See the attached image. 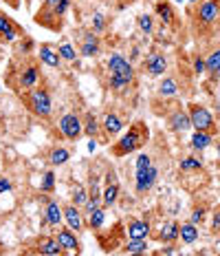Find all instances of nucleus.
I'll use <instances>...</instances> for the list:
<instances>
[{
	"label": "nucleus",
	"mask_w": 220,
	"mask_h": 256,
	"mask_svg": "<svg viewBox=\"0 0 220 256\" xmlns=\"http://www.w3.org/2000/svg\"><path fill=\"white\" fill-rule=\"evenodd\" d=\"M71 0H44L40 7V12L35 14V24L46 26L51 31H60L62 29V20L66 16Z\"/></svg>",
	"instance_id": "f257e3e1"
},
{
	"label": "nucleus",
	"mask_w": 220,
	"mask_h": 256,
	"mask_svg": "<svg viewBox=\"0 0 220 256\" xmlns=\"http://www.w3.org/2000/svg\"><path fill=\"white\" fill-rule=\"evenodd\" d=\"M148 135H150L148 126L143 124V122H135V124L130 126V130H128L119 142H115V146L110 148V152L115 154V157H126V154L139 150V148L148 142Z\"/></svg>",
	"instance_id": "f03ea898"
},
{
	"label": "nucleus",
	"mask_w": 220,
	"mask_h": 256,
	"mask_svg": "<svg viewBox=\"0 0 220 256\" xmlns=\"http://www.w3.org/2000/svg\"><path fill=\"white\" fill-rule=\"evenodd\" d=\"M26 106H29V110L37 117H49L51 115V95L46 88H29V93H26Z\"/></svg>",
	"instance_id": "7ed1b4c3"
},
{
	"label": "nucleus",
	"mask_w": 220,
	"mask_h": 256,
	"mask_svg": "<svg viewBox=\"0 0 220 256\" xmlns=\"http://www.w3.org/2000/svg\"><path fill=\"white\" fill-rule=\"evenodd\" d=\"M220 16V0H201L194 9V20L201 26H209Z\"/></svg>",
	"instance_id": "20e7f679"
},
{
	"label": "nucleus",
	"mask_w": 220,
	"mask_h": 256,
	"mask_svg": "<svg viewBox=\"0 0 220 256\" xmlns=\"http://www.w3.org/2000/svg\"><path fill=\"white\" fill-rule=\"evenodd\" d=\"M190 122H192V126H194L196 130H207V132H212L214 128H216L212 113H209L205 106H201V104H192V106H190Z\"/></svg>",
	"instance_id": "39448f33"
},
{
	"label": "nucleus",
	"mask_w": 220,
	"mask_h": 256,
	"mask_svg": "<svg viewBox=\"0 0 220 256\" xmlns=\"http://www.w3.org/2000/svg\"><path fill=\"white\" fill-rule=\"evenodd\" d=\"M60 130H62V135L66 137V140H71V142H77L79 137H82V132H84V124H82V120H79L75 113H66V115H62L60 117Z\"/></svg>",
	"instance_id": "423d86ee"
},
{
	"label": "nucleus",
	"mask_w": 220,
	"mask_h": 256,
	"mask_svg": "<svg viewBox=\"0 0 220 256\" xmlns=\"http://www.w3.org/2000/svg\"><path fill=\"white\" fill-rule=\"evenodd\" d=\"M157 177H159V168L157 166H150L146 170H137V177H135V184H137V192L143 194L157 184Z\"/></svg>",
	"instance_id": "0eeeda50"
},
{
	"label": "nucleus",
	"mask_w": 220,
	"mask_h": 256,
	"mask_svg": "<svg viewBox=\"0 0 220 256\" xmlns=\"http://www.w3.org/2000/svg\"><path fill=\"white\" fill-rule=\"evenodd\" d=\"M108 71H110V76H135L130 62H128L126 58L121 56V53H112V56H110Z\"/></svg>",
	"instance_id": "6e6552de"
},
{
	"label": "nucleus",
	"mask_w": 220,
	"mask_h": 256,
	"mask_svg": "<svg viewBox=\"0 0 220 256\" xmlns=\"http://www.w3.org/2000/svg\"><path fill=\"white\" fill-rule=\"evenodd\" d=\"M146 68L150 76H163L165 68H168V60H165L163 53L152 51V53H148V58H146Z\"/></svg>",
	"instance_id": "1a4fd4ad"
},
{
	"label": "nucleus",
	"mask_w": 220,
	"mask_h": 256,
	"mask_svg": "<svg viewBox=\"0 0 220 256\" xmlns=\"http://www.w3.org/2000/svg\"><path fill=\"white\" fill-rule=\"evenodd\" d=\"M37 76H40L37 64H29V66H24L22 71H20V78H18V88H22V90L33 88L37 84Z\"/></svg>",
	"instance_id": "9d476101"
},
{
	"label": "nucleus",
	"mask_w": 220,
	"mask_h": 256,
	"mask_svg": "<svg viewBox=\"0 0 220 256\" xmlns=\"http://www.w3.org/2000/svg\"><path fill=\"white\" fill-rule=\"evenodd\" d=\"M37 252L40 254H46V256H57L64 252V248L60 245V241L53 236H42L37 238Z\"/></svg>",
	"instance_id": "9b49d317"
},
{
	"label": "nucleus",
	"mask_w": 220,
	"mask_h": 256,
	"mask_svg": "<svg viewBox=\"0 0 220 256\" xmlns=\"http://www.w3.org/2000/svg\"><path fill=\"white\" fill-rule=\"evenodd\" d=\"M55 238L60 241V245L64 248V252H79V241H77V236H75V232L71 230V228H64V230H60Z\"/></svg>",
	"instance_id": "f8f14e48"
},
{
	"label": "nucleus",
	"mask_w": 220,
	"mask_h": 256,
	"mask_svg": "<svg viewBox=\"0 0 220 256\" xmlns=\"http://www.w3.org/2000/svg\"><path fill=\"white\" fill-rule=\"evenodd\" d=\"M179 234H181V223L170 221V223H163V226H161V232L157 234V238L161 243H174L176 238H179Z\"/></svg>",
	"instance_id": "ddd939ff"
},
{
	"label": "nucleus",
	"mask_w": 220,
	"mask_h": 256,
	"mask_svg": "<svg viewBox=\"0 0 220 256\" xmlns=\"http://www.w3.org/2000/svg\"><path fill=\"white\" fill-rule=\"evenodd\" d=\"M18 36V26L11 22V18L0 14V42H13Z\"/></svg>",
	"instance_id": "4468645a"
},
{
	"label": "nucleus",
	"mask_w": 220,
	"mask_h": 256,
	"mask_svg": "<svg viewBox=\"0 0 220 256\" xmlns=\"http://www.w3.org/2000/svg\"><path fill=\"white\" fill-rule=\"evenodd\" d=\"M170 128L172 130H176V132H183L187 130V128L192 126V122H190V113H183V110H174V113L170 115Z\"/></svg>",
	"instance_id": "2eb2a0df"
},
{
	"label": "nucleus",
	"mask_w": 220,
	"mask_h": 256,
	"mask_svg": "<svg viewBox=\"0 0 220 256\" xmlns=\"http://www.w3.org/2000/svg\"><path fill=\"white\" fill-rule=\"evenodd\" d=\"M82 56L86 58H95V56H99V38L95 36V31L93 34H86L84 36V40H82Z\"/></svg>",
	"instance_id": "dca6fc26"
},
{
	"label": "nucleus",
	"mask_w": 220,
	"mask_h": 256,
	"mask_svg": "<svg viewBox=\"0 0 220 256\" xmlns=\"http://www.w3.org/2000/svg\"><path fill=\"white\" fill-rule=\"evenodd\" d=\"M64 216H66V223H68V228L71 230H82V226H84V221H82V212L77 210V206L71 204L68 208H64Z\"/></svg>",
	"instance_id": "f3484780"
},
{
	"label": "nucleus",
	"mask_w": 220,
	"mask_h": 256,
	"mask_svg": "<svg viewBox=\"0 0 220 256\" xmlns=\"http://www.w3.org/2000/svg\"><path fill=\"white\" fill-rule=\"evenodd\" d=\"M150 234V223L148 221H130L128 223V236L130 238H148Z\"/></svg>",
	"instance_id": "a211bd4d"
},
{
	"label": "nucleus",
	"mask_w": 220,
	"mask_h": 256,
	"mask_svg": "<svg viewBox=\"0 0 220 256\" xmlns=\"http://www.w3.org/2000/svg\"><path fill=\"white\" fill-rule=\"evenodd\" d=\"M40 60L46 64V66H51V68H57L60 66V62H62V58H60V53L57 51H53L51 46H46V44H42L40 46Z\"/></svg>",
	"instance_id": "6ab92c4d"
},
{
	"label": "nucleus",
	"mask_w": 220,
	"mask_h": 256,
	"mask_svg": "<svg viewBox=\"0 0 220 256\" xmlns=\"http://www.w3.org/2000/svg\"><path fill=\"white\" fill-rule=\"evenodd\" d=\"M214 142V135L207 130H196L194 137H192V148L194 150H205V148L209 146V144Z\"/></svg>",
	"instance_id": "aec40b11"
},
{
	"label": "nucleus",
	"mask_w": 220,
	"mask_h": 256,
	"mask_svg": "<svg viewBox=\"0 0 220 256\" xmlns=\"http://www.w3.org/2000/svg\"><path fill=\"white\" fill-rule=\"evenodd\" d=\"M60 221H62V208L57 206V201H49V204H46V223L57 228Z\"/></svg>",
	"instance_id": "412c9836"
},
{
	"label": "nucleus",
	"mask_w": 220,
	"mask_h": 256,
	"mask_svg": "<svg viewBox=\"0 0 220 256\" xmlns=\"http://www.w3.org/2000/svg\"><path fill=\"white\" fill-rule=\"evenodd\" d=\"M117 199H119V184L117 181H112L104 188L101 192V201H104V206H115Z\"/></svg>",
	"instance_id": "4be33fe9"
},
{
	"label": "nucleus",
	"mask_w": 220,
	"mask_h": 256,
	"mask_svg": "<svg viewBox=\"0 0 220 256\" xmlns=\"http://www.w3.org/2000/svg\"><path fill=\"white\" fill-rule=\"evenodd\" d=\"M154 12L161 20H163V24H172V20H174V12H172V4L165 2V0H159L157 4H154Z\"/></svg>",
	"instance_id": "5701e85b"
},
{
	"label": "nucleus",
	"mask_w": 220,
	"mask_h": 256,
	"mask_svg": "<svg viewBox=\"0 0 220 256\" xmlns=\"http://www.w3.org/2000/svg\"><path fill=\"white\" fill-rule=\"evenodd\" d=\"M123 128V122L119 120V115H115V113H108L104 117V130L108 132V135H117Z\"/></svg>",
	"instance_id": "b1692460"
},
{
	"label": "nucleus",
	"mask_w": 220,
	"mask_h": 256,
	"mask_svg": "<svg viewBox=\"0 0 220 256\" xmlns=\"http://www.w3.org/2000/svg\"><path fill=\"white\" fill-rule=\"evenodd\" d=\"M181 238H183V243H196L198 241V228L194 226V223H183V226H181V234H179Z\"/></svg>",
	"instance_id": "393cba45"
},
{
	"label": "nucleus",
	"mask_w": 220,
	"mask_h": 256,
	"mask_svg": "<svg viewBox=\"0 0 220 256\" xmlns=\"http://www.w3.org/2000/svg\"><path fill=\"white\" fill-rule=\"evenodd\" d=\"M104 221H106V214H104V210L97 206V208H93V210L88 212V228L90 230H99L101 226H104Z\"/></svg>",
	"instance_id": "a878e982"
},
{
	"label": "nucleus",
	"mask_w": 220,
	"mask_h": 256,
	"mask_svg": "<svg viewBox=\"0 0 220 256\" xmlns=\"http://www.w3.org/2000/svg\"><path fill=\"white\" fill-rule=\"evenodd\" d=\"M205 68L212 76H220V49L216 51H212L207 56V60H205Z\"/></svg>",
	"instance_id": "bb28decb"
},
{
	"label": "nucleus",
	"mask_w": 220,
	"mask_h": 256,
	"mask_svg": "<svg viewBox=\"0 0 220 256\" xmlns=\"http://www.w3.org/2000/svg\"><path fill=\"white\" fill-rule=\"evenodd\" d=\"M132 80H135V76H110L108 84H110V88H115V90H123L130 86Z\"/></svg>",
	"instance_id": "cd10ccee"
},
{
	"label": "nucleus",
	"mask_w": 220,
	"mask_h": 256,
	"mask_svg": "<svg viewBox=\"0 0 220 256\" xmlns=\"http://www.w3.org/2000/svg\"><path fill=\"white\" fill-rule=\"evenodd\" d=\"M49 159H51L53 166H64V164H66L68 159H71V152H68L66 148H53Z\"/></svg>",
	"instance_id": "c85d7f7f"
},
{
	"label": "nucleus",
	"mask_w": 220,
	"mask_h": 256,
	"mask_svg": "<svg viewBox=\"0 0 220 256\" xmlns=\"http://www.w3.org/2000/svg\"><path fill=\"white\" fill-rule=\"evenodd\" d=\"M148 250V241L146 238H130L126 243V252L128 254H143Z\"/></svg>",
	"instance_id": "c756f323"
},
{
	"label": "nucleus",
	"mask_w": 220,
	"mask_h": 256,
	"mask_svg": "<svg viewBox=\"0 0 220 256\" xmlns=\"http://www.w3.org/2000/svg\"><path fill=\"white\" fill-rule=\"evenodd\" d=\"M84 132L88 137H95L99 132V122H97V117H95L93 113H88L86 115V122H84Z\"/></svg>",
	"instance_id": "7c9ffc66"
},
{
	"label": "nucleus",
	"mask_w": 220,
	"mask_h": 256,
	"mask_svg": "<svg viewBox=\"0 0 220 256\" xmlns=\"http://www.w3.org/2000/svg\"><path fill=\"white\" fill-rule=\"evenodd\" d=\"M176 90H179V84H176V80H172V78H165L159 86V93L163 95V98H170V95H174Z\"/></svg>",
	"instance_id": "2f4dec72"
},
{
	"label": "nucleus",
	"mask_w": 220,
	"mask_h": 256,
	"mask_svg": "<svg viewBox=\"0 0 220 256\" xmlns=\"http://www.w3.org/2000/svg\"><path fill=\"white\" fill-rule=\"evenodd\" d=\"M137 24H139V29H141L146 36H150V34L154 31V20H152V16H148V14L139 16V18H137Z\"/></svg>",
	"instance_id": "473e14b6"
},
{
	"label": "nucleus",
	"mask_w": 220,
	"mask_h": 256,
	"mask_svg": "<svg viewBox=\"0 0 220 256\" xmlns=\"http://www.w3.org/2000/svg\"><path fill=\"white\" fill-rule=\"evenodd\" d=\"M86 201H88V192L84 190V186L75 184V188H73V204L75 206H86Z\"/></svg>",
	"instance_id": "72a5a7b5"
},
{
	"label": "nucleus",
	"mask_w": 220,
	"mask_h": 256,
	"mask_svg": "<svg viewBox=\"0 0 220 256\" xmlns=\"http://www.w3.org/2000/svg\"><path fill=\"white\" fill-rule=\"evenodd\" d=\"M203 168V162L196 157H185L183 162H181V170L183 172H190V170H201Z\"/></svg>",
	"instance_id": "f704fd0d"
},
{
	"label": "nucleus",
	"mask_w": 220,
	"mask_h": 256,
	"mask_svg": "<svg viewBox=\"0 0 220 256\" xmlns=\"http://www.w3.org/2000/svg\"><path fill=\"white\" fill-rule=\"evenodd\" d=\"M53 188H55V174H53V172H44V174H42L40 190L42 192H53Z\"/></svg>",
	"instance_id": "c9c22d12"
},
{
	"label": "nucleus",
	"mask_w": 220,
	"mask_h": 256,
	"mask_svg": "<svg viewBox=\"0 0 220 256\" xmlns=\"http://www.w3.org/2000/svg\"><path fill=\"white\" fill-rule=\"evenodd\" d=\"M57 53H60L62 60H68V62H73L75 58H77V53H75V49H73L71 44H62L60 49H57Z\"/></svg>",
	"instance_id": "e433bc0d"
},
{
	"label": "nucleus",
	"mask_w": 220,
	"mask_h": 256,
	"mask_svg": "<svg viewBox=\"0 0 220 256\" xmlns=\"http://www.w3.org/2000/svg\"><path fill=\"white\" fill-rule=\"evenodd\" d=\"M203 218H205V208H194V212H192V223L194 226H201L203 223Z\"/></svg>",
	"instance_id": "4c0bfd02"
},
{
	"label": "nucleus",
	"mask_w": 220,
	"mask_h": 256,
	"mask_svg": "<svg viewBox=\"0 0 220 256\" xmlns=\"http://www.w3.org/2000/svg\"><path fill=\"white\" fill-rule=\"evenodd\" d=\"M104 26H106L104 16H101V14H95V18H93V31H95V34H99V31H104Z\"/></svg>",
	"instance_id": "58836bf2"
},
{
	"label": "nucleus",
	"mask_w": 220,
	"mask_h": 256,
	"mask_svg": "<svg viewBox=\"0 0 220 256\" xmlns=\"http://www.w3.org/2000/svg\"><path fill=\"white\" fill-rule=\"evenodd\" d=\"M152 166V159L148 157V154H139L137 157V170H146Z\"/></svg>",
	"instance_id": "ea45409f"
},
{
	"label": "nucleus",
	"mask_w": 220,
	"mask_h": 256,
	"mask_svg": "<svg viewBox=\"0 0 220 256\" xmlns=\"http://www.w3.org/2000/svg\"><path fill=\"white\" fill-rule=\"evenodd\" d=\"M212 232L220 234V206L214 210V218H212Z\"/></svg>",
	"instance_id": "a19ab883"
},
{
	"label": "nucleus",
	"mask_w": 220,
	"mask_h": 256,
	"mask_svg": "<svg viewBox=\"0 0 220 256\" xmlns=\"http://www.w3.org/2000/svg\"><path fill=\"white\" fill-rule=\"evenodd\" d=\"M9 190H11V181L0 177V194H2V192H9Z\"/></svg>",
	"instance_id": "79ce46f5"
},
{
	"label": "nucleus",
	"mask_w": 220,
	"mask_h": 256,
	"mask_svg": "<svg viewBox=\"0 0 220 256\" xmlns=\"http://www.w3.org/2000/svg\"><path fill=\"white\" fill-rule=\"evenodd\" d=\"M194 71H196V73H203V71H205V60H203V58H196V60H194Z\"/></svg>",
	"instance_id": "37998d69"
},
{
	"label": "nucleus",
	"mask_w": 220,
	"mask_h": 256,
	"mask_svg": "<svg viewBox=\"0 0 220 256\" xmlns=\"http://www.w3.org/2000/svg\"><path fill=\"white\" fill-rule=\"evenodd\" d=\"M31 49H33V42L31 40H24V44L20 46V51H31Z\"/></svg>",
	"instance_id": "c03bdc74"
},
{
	"label": "nucleus",
	"mask_w": 220,
	"mask_h": 256,
	"mask_svg": "<svg viewBox=\"0 0 220 256\" xmlns=\"http://www.w3.org/2000/svg\"><path fill=\"white\" fill-rule=\"evenodd\" d=\"M4 2H7L9 7H13V9H18V7H20V2H18V0H4Z\"/></svg>",
	"instance_id": "a18cd8bd"
},
{
	"label": "nucleus",
	"mask_w": 220,
	"mask_h": 256,
	"mask_svg": "<svg viewBox=\"0 0 220 256\" xmlns=\"http://www.w3.org/2000/svg\"><path fill=\"white\" fill-rule=\"evenodd\" d=\"M112 181H115V172H112V170H110V172L106 174V184H112Z\"/></svg>",
	"instance_id": "49530a36"
},
{
	"label": "nucleus",
	"mask_w": 220,
	"mask_h": 256,
	"mask_svg": "<svg viewBox=\"0 0 220 256\" xmlns=\"http://www.w3.org/2000/svg\"><path fill=\"white\" fill-rule=\"evenodd\" d=\"M218 154H220V144H218Z\"/></svg>",
	"instance_id": "de8ad7c7"
},
{
	"label": "nucleus",
	"mask_w": 220,
	"mask_h": 256,
	"mask_svg": "<svg viewBox=\"0 0 220 256\" xmlns=\"http://www.w3.org/2000/svg\"><path fill=\"white\" fill-rule=\"evenodd\" d=\"M192 2H198V0H192Z\"/></svg>",
	"instance_id": "09e8293b"
}]
</instances>
